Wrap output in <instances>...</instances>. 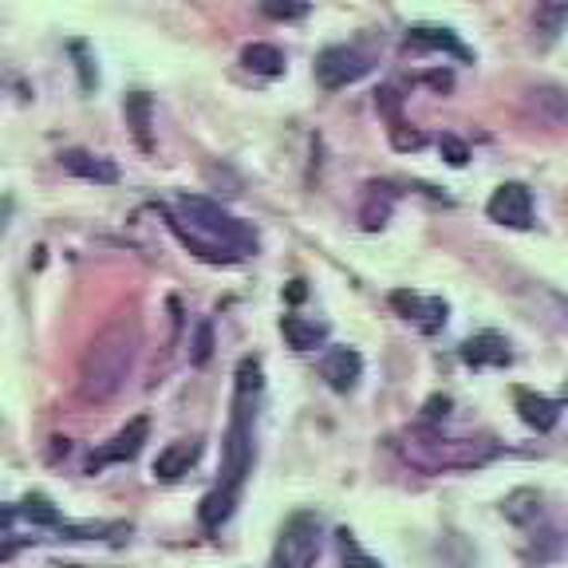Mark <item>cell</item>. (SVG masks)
Listing matches in <instances>:
<instances>
[{
	"mask_svg": "<svg viewBox=\"0 0 568 568\" xmlns=\"http://www.w3.org/2000/svg\"><path fill=\"white\" fill-rule=\"evenodd\" d=\"M390 142H395L399 151H418L426 139H423V131H407L403 123H395V126H390Z\"/></svg>",
	"mask_w": 568,
	"mask_h": 568,
	"instance_id": "obj_27",
	"label": "cell"
},
{
	"mask_svg": "<svg viewBox=\"0 0 568 568\" xmlns=\"http://www.w3.org/2000/svg\"><path fill=\"white\" fill-rule=\"evenodd\" d=\"M210 347H213V332H210V324H202V328H197V344H194V364L210 359Z\"/></svg>",
	"mask_w": 568,
	"mask_h": 568,
	"instance_id": "obj_29",
	"label": "cell"
},
{
	"mask_svg": "<svg viewBox=\"0 0 568 568\" xmlns=\"http://www.w3.org/2000/svg\"><path fill=\"white\" fill-rule=\"evenodd\" d=\"M438 151H443V159L450 162V166H466V162H470V146H466L458 134H443V139H438Z\"/></svg>",
	"mask_w": 568,
	"mask_h": 568,
	"instance_id": "obj_25",
	"label": "cell"
},
{
	"mask_svg": "<svg viewBox=\"0 0 568 568\" xmlns=\"http://www.w3.org/2000/svg\"><path fill=\"white\" fill-rule=\"evenodd\" d=\"M320 552V517L301 509L281 525L273 549V568H312Z\"/></svg>",
	"mask_w": 568,
	"mask_h": 568,
	"instance_id": "obj_4",
	"label": "cell"
},
{
	"mask_svg": "<svg viewBox=\"0 0 568 568\" xmlns=\"http://www.w3.org/2000/svg\"><path fill=\"white\" fill-rule=\"evenodd\" d=\"M514 403H517V415H521V423L532 426L537 435H549L552 426L560 423V410H565L557 399H549V395H537V390H525V387L514 390Z\"/></svg>",
	"mask_w": 568,
	"mask_h": 568,
	"instance_id": "obj_11",
	"label": "cell"
},
{
	"mask_svg": "<svg viewBox=\"0 0 568 568\" xmlns=\"http://www.w3.org/2000/svg\"><path fill=\"white\" fill-rule=\"evenodd\" d=\"M407 44L410 48H423V52H450L454 60H466V63L474 60L470 48L462 44V40L454 32H446V28H426V24H418V28H410V32H407Z\"/></svg>",
	"mask_w": 568,
	"mask_h": 568,
	"instance_id": "obj_14",
	"label": "cell"
},
{
	"mask_svg": "<svg viewBox=\"0 0 568 568\" xmlns=\"http://www.w3.org/2000/svg\"><path fill=\"white\" fill-rule=\"evenodd\" d=\"M126 123H131L134 142H139L142 151H154V139H151V95H146V91H134V95H126Z\"/></svg>",
	"mask_w": 568,
	"mask_h": 568,
	"instance_id": "obj_18",
	"label": "cell"
},
{
	"mask_svg": "<svg viewBox=\"0 0 568 568\" xmlns=\"http://www.w3.org/2000/svg\"><path fill=\"white\" fill-rule=\"evenodd\" d=\"M390 304H395V308L403 312V320L418 324V328H423L426 336H435V332L446 324V304L443 301H426V296L399 288V293H390Z\"/></svg>",
	"mask_w": 568,
	"mask_h": 568,
	"instance_id": "obj_10",
	"label": "cell"
},
{
	"mask_svg": "<svg viewBox=\"0 0 568 568\" xmlns=\"http://www.w3.org/2000/svg\"><path fill=\"white\" fill-rule=\"evenodd\" d=\"M166 213L170 230L182 245L194 253L205 265H237L241 257L257 253V233L253 225H245L241 217H233L230 210L202 194L178 197V213Z\"/></svg>",
	"mask_w": 568,
	"mask_h": 568,
	"instance_id": "obj_1",
	"label": "cell"
},
{
	"mask_svg": "<svg viewBox=\"0 0 568 568\" xmlns=\"http://www.w3.org/2000/svg\"><path fill=\"white\" fill-rule=\"evenodd\" d=\"M489 222L497 225H509V230H529L532 225V194L529 186L521 182H506V186H497L494 197L486 202Z\"/></svg>",
	"mask_w": 568,
	"mask_h": 568,
	"instance_id": "obj_7",
	"label": "cell"
},
{
	"mask_svg": "<svg viewBox=\"0 0 568 568\" xmlns=\"http://www.w3.org/2000/svg\"><path fill=\"white\" fill-rule=\"evenodd\" d=\"M367 71H372V60H367L359 48L332 44L316 55V80L328 91H339V88H347V83H359Z\"/></svg>",
	"mask_w": 568,
	"mask_h": 568,
	"instance_id": "obj_5",
	"label": "cell"
},
{
	"mask_svg": "<svg viewBox=\"0 0 568 568\" xmlns=\"http://www.w3.org/2000/svg\"><path fill=\"white\" fill-rule=\"evenodd\" d=\"M71 55H75V68H80V83H83V91H95V83H99V75L91 71V55H88V48L75 40L71 44Z\"/></svg>",
	"mask_w": 568,
	"mask_h": 568,
	"instance_id": "obj_26",
	"label": "cell"
},
{
	"mask_svg": "<svg viewBox=\"0 0 568 568\" xmlns=\"http://www.w3.org/2000/svg\"><path fill=\"white\" fill-rule=\"evenodd\" d=\"M20 514H24L32 525H63L60 509H55L44 494H28L24 501H20Z\"/></svg>",
	"mask_w": 568,
	"mask_h": 568,
	"instance_id": "obj_21",
	"label": "cell"
},
{
	"mask_svg": "<svg viewBox=\"0 0 568 568\" xmlns=\"http://www.w3.org/2000/svg\"><path fill=\"white\" fill-rule=\"evenodd\" d=\"M446 410H450V399H446V395H435V399H426V407H423L426 426H435L438 418H446Z\"/></svg>",
	"mask_w": 568,
	"mask_h": 568,
	"instance_id": "obj_28",
	"label": "cell"
},
{
	"mask_svg": "<svg viewBox=\"0 0 568 568\" xmlns=\"http://www.w3.org/2000/svg\"><path fill=\"white\" fill-rule=\"evenodd\" d=\"M146 435H151V423H146V418H131V423H126L123 430H119V435L103 446V450L91 454L88 470H99V466H115V462L139 458V450H142V443H146Z\"/></svg>",
	"mask_w": 568,
	"mask_h": 568,
	"instance_id": "obj_8",
	"label": "cell"
},
{
	"mask_svg": "<svg viewBox=\"0 0 568 568\" xmlns=\"http://www.w3.org/2000/svg\"><path fill=\"white\" fill-rule=\"evenodd\" d=\"M142 347V328L134 316L111 320L103 332L88 344L80 359V399L83 403H106L123 390L134 359Z\"/></svg>",
	"mask_w": 568,
	"mask_h": 568,
	"instance_id": "obj_2",
	"label": "cell"
},
{
	"mask_svg": "<svg viewBox=\"0 0 568 568\" xmlns=\"http://www.w3.org/2000/svg\"><path fill=\"white\" fill-rule=\"evenodd\" d=\"M320 375H324V383H328L332 390L347 395V390L359 383V375H364V355L355 352V347H332V352L320 359Z\"/></svg>",
	"mask_w": 568,
	"mask_h": 568,
	"instance_id": "obj_9",
	"label": "cell"
},
{
	"mask_svg": "<svg viewBox=\"0 0 568 568\" xmlns=\"http://www.w3.org/2000/svg\"><path fill=\"white\" fill-rule=\"evenodd\" d=\"M565 20H568V0H541V4H537V32H541L545 44L557 40Z\"/></svg>",
	"mask_w": 568,
	"mask_h": 568,
	"instance_id": "obj_20",
	"label": "cell"
},
{
	"mask_svg": "<svg viewBox=\"0 0 568 568\" xmlns=\"http://www.w3.org/2000/svg\"><path fill=\"white\" fill-rule=\"evenodd\" d=\"M281 336L288 339V347H296V352H312V347L324 344L328 328L316 324V320H304V316H281Z\"/></svg>",
	"mask_w": 568,
	"mask_h": 568,
	"instance_id": "obj_16",
	"label": "cell"
},
{
	"mask_svg": "<svg viewBox=\"0 0 568 568\" xmlns=\"http://www.w3.org/2000/svg\"><path fill=\"white\" fill-rule=\"evenodd\" d=\"M245 407H248V399H237L230 435H225V486L230 489H237L241 478L248 474V466H253V430H248Z\"/></svg>",
	"mask_w": 568,
	"mask_h": 568,
	"instance_id": "obj_6",
	"label": "cell"
},
{
	"mask_svg": "<svg viewBox=\"0 0 568 568\" xmlns=\"http://www.w3.org/2000/svg\"><path fill=\"white\" fill-rule=\"evenodd\" d=\"M68 568H83V565H68Z\"/></svg>",
	"mask_w": 568,
	"mask_h": 568,
	"instance_id": "obj_30",
	"label": "cell"
},
{
	"mask_svg": "<svg viewBox=\"0 0 568 568\" xmlns=\"http://www.w3.org/2000/svg\"><path fill=\"white\" fill-rule=\"evenodd\" d=\"M390 446L423 474H443V470H478L486 462H494L501 454V446L489 438H446L443 430L418 426L407 435H395Z\"/></svg>",
	"mask_w": 568,
	"mask_h": 568,
	"instance_id": "obj_3",
	"label": "cell"
},
{
	"mask_svg": "<svg viewBox=\"0 0 568 568\" xmlns=\"http://www.w3.org/2000/svg\"><path fill=\"white\" fill-rule=\"evenodd\" d=\"M241 63H245L253 75H265V80L284 75V52L273 44H248L245 52H241Z\"/></svg>",
	"mask_w": 568,
	"mask_h": 568,
	"instance_id": "obj_19",
	"label": "cell"
},
{
	"mask_svg": "<svg viewBox=\"0 0 568 568\" xmlns=\"http://www.w3.org/2000/svg\"><path fill=\"white\" fill-rule=\"evenodd\" d=\"M261 390V364L253 355H245L237 364V399H248V395H257Z\"/></svg>",
	"mask_w": 568,
	"mask_h": 568,
	"instance_id": "obj_24",
	"label": "cell"
},
{
	"mask_svg": "<svg viewBox=\"0 0 568 568\" xmlns=\"http://www.w3.org/2000/svg\"><path fill=\"white\" fill-rule=\"evenodd\" d=\"M308 0H261V12L268 20H304L308 17Z\"/></svg>",
	"mask_w": 568,
	"mask_h": 568,
	"instance_id": "obj_22",
	"label": "cell"
},
{
	"mask_svg": "<svg viewBox=\"0 0 568 568\" xmlns=\"http://www.w3.org/2000/svg\"><path fill=\"white\" fill-rule=\"evenodd\" d=\"M514 352H509L506 336H497V332H478L462 344V364L470 367H509Z\"/></svg>",
	"mask_w": 568,
	"mask_h": 568,
	"instance_id": "obj_12",
	"label": "cell"
},
{
	"mask_svg": "<svg viewBox=\"0 0 568 568\" xmlns=\"http://www.w3.org/2000/svg\"><path fill=\"white\" fill-rule=\"evenodd\" d=\"M339 560H344V568H383L372 552H364L359 545H355V537L347 529L339 532Z\"/></svg>",
	"mask_w": 568,
	"mask_h": 568,
	"instance_id": "obj_23",
	"label": "cell"
},
{
	"mask_svg": "<svg viewBox=\"0 0 568 568\" xmlns=\"http://www.w3.org/2000/svg\"><path fill=\"white\" fill-rule=\"evenodd\" d=\"M60 166L68 174L83 178V182H99V186H115L119 182V166L111 159H99V154L88 151H63L60 154Z\"/></svg>",
	"mask_w": 568,
	"mask_h": 568,
	"instance_id": "obj_13",
	"label": "cell"
},
{
	"mask_svg": "<svg viewBox=\"0 0 568 568\" xmlns=\"http://www.w3.org/2000/svg\"><path fill=\"white\" fill-rule=\"evenodd\" d=\"M233 506H237V489H230V486L213 489V494L202 497V506H197V521H202L205 529H217V525H225L233 517Z\"/></svg>",
	"mask_w": 568,
	"mask_h": 568,
	"instance_id": "obj_17",
	"label": "cell"
},
{
	"mask_svg": "<svg viewBox=\"0 0 568 568\" xmlns=\"http://www.w3.org/2000/svg\"><path fill=\"white\" fill-rule=\"evenodd\" d=\"M197 454H202V446L197 443H170L166 450L154 458V474H159L162 481L182 478V474H190V466L197 462Z\"/></svg>",
	"mask_w": 568,
	"mask_h": 568,
	"instance_id": "obj_15",
	"label": "cell"
}]
</instances>
